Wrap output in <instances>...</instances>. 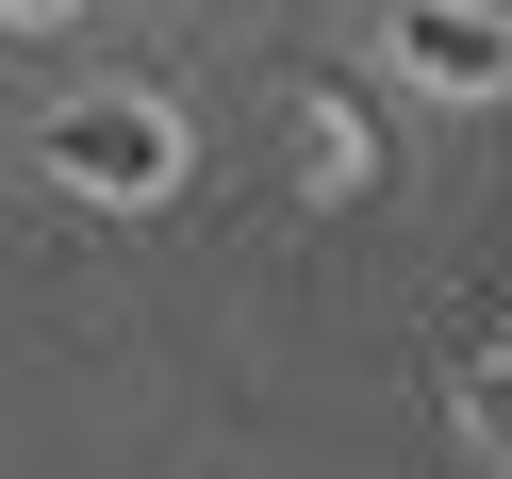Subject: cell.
I'll return each instance as SVG.
<instances>
[{"label":"cell","instance_id":"3957f363","mask_svg":"<svg viewBox=\"0 0 512 479\" xmlns=\"http://www.w3.org/2000/svg\"><path fill=\"white\" fill-rule=\"evenodd\" d=\"M463 413H479V446H512V347H496V364L463 380Z\"/></svg>","mask_w":512,"mask_h":479},{"label":"cell","instance_id":"6da1fadb","mask_svg":"<svg viewBox=\"0 0 512 479\" xmlns=\"http://www.w3.org/2000/svg\"><path fill=\"white\" fill-rule=\"evenodd\" d=\"M34 166L67 182V199H166L182 182V116L166 100H133V83H83V100H50V133H34Z\"/></svg>","mask_w":512,"mask_h":479},{"label":"cell","instance_id":"7a4b0ae2","mask_svg":"<svg viewBox=\"0 0 512 479\" xmlns=\"http://www.w3.org/2000/svg\"><path fill=\"white\" fill-rule=\"evenodd\" d=\"M397 83H430V100H512V17L496 0H397Z\"/></svg>","mask_w":512,"mask_h":479},{"label":"cell","instance_id":"277c9868","mask_svg":"<svg viewBox=\"0 0 512 479\" xmlns=\"http://www.w3.org/2000/svg\"><path fill=\"white\" fill-rule=\"evenodd\" d=\"M0 17H67V0H0Z\"/></svg>","mask_w":512,"mask_h":479}]
</instances>
